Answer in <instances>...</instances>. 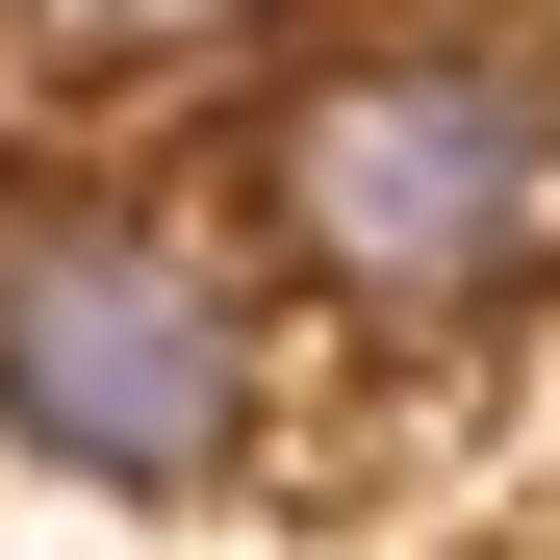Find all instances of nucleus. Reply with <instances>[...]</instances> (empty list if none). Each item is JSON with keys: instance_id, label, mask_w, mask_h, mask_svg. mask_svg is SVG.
<instances>
[{"instance_id": "f257e3e1", "label": "nucleus", "mask_w": 560, "mask_h": 560, "mask_svg": "<svg viewBox=\"0 0 560 560\" xmlns=\"http://www.w3.org/2000/svg\"><path fill=\"white\" fill-rule=\"evenodd\" d=\"M560 230V103L510 51H357L280 103V255L331 280V306H383V331H458V306H510Z\"/></svg>"}, {"instance_id": "7ed1b4c3", "label": "nucleus", "mask_w": 560, "mask_h": 560, "mask_svg": "<svg viewBox=\"0 0 560 560\" xmlns=\"http://www.w3.org/2000/svg\"><path fill=\"white\" fill-rule=\"evenodd\" d=\"M51 51H205V26H255V0H26Z\"/></svg>"}, {"instance_id": "f03ea898", "label": "nucleus", "mask_w": 560, "mask_h": 560, "mask_svg": "<svg viewBox=\"0 0 560 560\" xmlns=\"http://www.w3.org/2000/svg\"><path fill=\"white\" fill-rule=\"evenodd\" d=\"M0 433L77 485H230L255 458V306L128 205L0 230Z\"/></svg>"}]
</instances>
